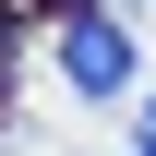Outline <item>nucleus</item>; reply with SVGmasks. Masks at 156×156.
I'll return each mask as SVG.
<instances>
[{
	"instance_id": "1",
	"label": "nucleus",
	"mask_w": 156,
	"mask_h": 156,
	"mask_svg": "<svg viewBox=\"0 0 156 156\" xmlns=\"http://www.w3.org/2000/svg\"><path fill=\"white\" fill-rule=\"evenodd\" d=\"M60 72H72L84 96H132V36H120L108 12H72L60 24Z\"/></svg>"
},
{
	"instance_id": "2",
	"label": "nucleus",
	"mask_w": 156,
	"mask_h": 156,
	"mask_svg": "<svg viewBox=\"0 0 156 156\" xmlns=\"http://www.w3.org/2000/svg\"><path fill=\"white\" fill-rule=\"evenodd\" d=\"M132 156H156V108H144V132H132Z\"/></svg>"
}]
</instances>
